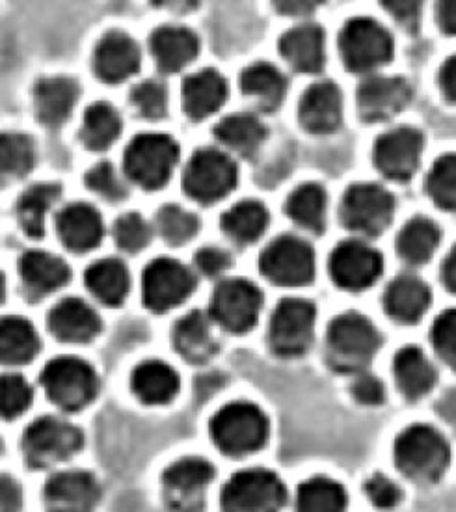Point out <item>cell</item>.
<instances>
[{
	"label": "cell",
	"instance_id": "obj_12",
	"mask_svg": "<svg viewBox=\"0 0 456 512\" xmlns=\"http://www.w3.org/2000/svg\"><path fill=\"white\" fill-rule=\"evenodd\" d=\"M259 267L270 282L278 285H308L315 276V254L306 241L283 235L267 246L259 259Z\"/></svg>",
	"mask_w": 456,
	"mask_h": 512
},
{
	"label": "cell",
	"instance_id": "obj_50",
	"mask_svg": "<svg viewBox=\"0 0 456 512\" xmlns=\"http://www.w3.org/2000/svg\"><path fill=\"white\" fill-rule=\"evenodd\" d=\"M434 349L449 365H455V310L443 311L432 328Z\"/></svg>",
	"mask_w": 456,
	"mask_h": 512
},
{
	"label": "cell",
	"instance_id": "obj_19",
	"mask_svg": "<svg viewBox=\"0 0 456 512\" xmlns=\"http://www.w3.org/2000/svg\"><path fill=\"white\" fill-rule=\"evenodd\" d=\"M43 498L47 512H92L101 490L90 473L62 472L47 481Z\"/></svg>",
	"mask_w": 456,
	"mask_h": 512
},
{
	"label": "cell",
	"instance_id": "obj_40",
	"mask_svg": "<svg viewBox=\"0 0 456 512\" xmlns=\"http://www.w3.org/2000/svg\"><path fill=\"white\" fill-rule=\"evenodd\" d=\"M287 215L304 230L322 233L326 224V192L317 183H306L289 196Z\"/></svg>",
	"mask_w": 456,
	"mask_h": 512
},
{
	"label": "cell",
	"instance_id": "obj_38",
	"mask_svg": "<svg viewBox=\"0 0 456 512\" xmlns=\"http://www.w3.org/2000/svg\"><path fill=\"white\" fill-rule=\"evenodd\" d=\"M215 135L224 146L252 155L267 138V127L252 114H231L216 125Z\"/></svg>",
	"mask_w": 456,
	"mask_h": 512
},
{
	"label": "cell",
	"instance_id": "obj_24",
	"mask_svg": "<svg viewBox=\"0 0 456 512\" xmlns=\"http://www.w3.org/2000/svg\"><path fill=\"white\" fill-rule=\"evenodd\" d=\"M226 97L228 84L215 69H203L183 82V108L194 122H202L218 112Z\"/></svg>",
	"mask_w": 456,
	"mask_h": 512
},
{
	"label": "cell",
	"instance_id": "obj_37",
	"mask_svg": "<svg viewBox=\"0 0 456 512\" xmlns=\"http://www.w3.org/2000/svg\"><path fill=\"white\" fill-rule=\"evenodd\" d=\"M269 226V211L263 203L246 200L231 207L222 216V230L235 243H255Z\"/></svg>",
	"mask_w": 456,
	"mask_h": 512
},
{
	"label": "cell",
	"instance_id": "obj_54",
	"mask_svg": "<svg viewBox=\"0 0 456 512\" xmlns=\"http://www.w3.org/2000/svg\"><path fill=\"white\" fill-rule=\"evenodd\" d=\"M231 256L226 250L220 248H203L196 254V267L202 270L205 276H218L229 269Z\"/></svg>",
	"mask_w": 456,
	"mask_h": 512
},
{
	"label": "cell",
	"instance_id": "obj_45",
	"mask_svg": "<svg viewBox=\"0 0 456 512\" xmlns=\"http://www.w3.org/2000/svg\"><path fill=\"white\" fill-rule=\"evenodd\" d=\"M455 155L438 159L427 181L430 198L445 211L455 209Z\"/></svg>",
	"mask_w": 456,
	"mask_h": 512
},
{
	"label": "cell",
	"instance_id": "obj_11",
	"mask_svg": "<svg viewBox=\"0 0 456 512\" xmlns=\"http://www.w3.org/2000/svg\"><path fill=\"white\" fill-rule=\"evenodd\" d=\"M81 447L82 432L56 418L34 421L23 436L25 457L34 468H47L69 459Z\"/></svg>",
	"mask_w": 456,
	"mask_h": 512
},
{
	"label": "cell",
	"instance_id": "obj_23",
	"mask_svg": "<svg viewBox=\"0 0 456 512\" xmlns=\"http://www.w3.org/2000/svg\"><path fill=\"white\" fill-rule=\"evenodd\" d=\"M58 233L62 243L73 252H88L101 243L103 218L88 203H71L58 215Z\"/></svg>",
	"mask_w": 456,
	"mask_h": 512
},
{
	"label": "cell",
	"instance_id": "obj_32",
	"mask_svg": "<svg viewBox=\"0 0 456 512\" xmlns=\"http://www.w3.org/2000/svg\"><path fill=\"white\" fill-rule=\"evenodd\" d=\"M241 88L242 94L252 97L257 107L270 112L282 105L287 81L274 66L259 62L242 71Z\"/></svg>",
	"mask_w": 456,
	"mask_h": 512
},
{
	"label": "cell",
	"instance_id": "obj_6",
	"mask_svg": "<svg viewBox=\"0 0 456 512\" xmlns=\"http://www.w3.org/2000/svg\"><path fill=\"white\" fill-rule=\"evenodd\" d=\"M287 490L276 473L246 470L233 475L222 490L224 512H280Z\"/></svg>",
	"mask_w": 456,
	"mask_h": 512
},
{
	"label": "cell",
	"instance_id": "obj_1",
	"mask_svg": "<svg viewBox=\"0 0 456 512\" xmlns=\"http://www.w3.org/2000/svg\"><path fill=\"white\" fill-rule=\"evenodd\" d=\"M326 341L332 367L347 373H360L380 349L382 336L367 317L349 311L330 323Z\"/></svg>",
	"mask_w": 456,
	"mask_h": 512
},
{
	"label": "cell",
	"instance_id": "obj_52",
	"mask_svg": "<svg viewBox=\"0 0 456 512\" xmlns=\"http://www.w3.org/2000/svg\"><path fill=\"white\" fill-rule=\"evenodd\" d=\"M350 391L354 395L356 401H360L362 405H380L384 401V386L378 378L373 375L362 373L354 378Z\"/></svg>",
	"mask_w": 456,
	"mask_h": 512
},
{
	"label": "cell",
	"instance_id": "obj_48",
	"mask_svg": "<svg viewBox=\"0 0 456 512\" xmlns=\"http://www.w3.org/2000/svg\"><path fill=\"white\" fill-rule=\"evenodd\" d=\"M131 101L146 120H161L166 114V90L161 82L138 84L131 94Z\"/></svg>",
	"mask_w": 456,
	"mask_h": 512
},
{
	"label": "cell",
	"instance_id": "obj_8",
	"mask_svg": "<svg viewBox=\"0 0 456 512\" xmlns=\"http://www.w3.org/2000/svg\"><path fill=\"white\" fill-rule=\"evenodd\" d=\"M237 185V166L218 149H200L188 161L183 189L196 202L213 203Z\"/></svg>",
	"mask_w": 456,
	"mask_h": 512
},
{
	"label": "cell",
	"instance_id": "obj_26",
	"mask_svg": "<svg viewBox=\"0 0 456 512\" xmlns=\"http://www.w3.org/2000/svg\"><path fill=\"white\" fill-rule=\"evenodd\" d=\"M430 289L416 276L403 274L389 283L384 306L397 323L414 324L429 310Z\"/></svg>",
	"mask_w": 456,
	"mask_h": 512
},
{
	"label": "cell",
	"instance_id": "obj_42",
	"mask_svg": "<svg viewBox=\"0 0 456 512\" xmlns=\"http://www.w3.org/2000/svg\"><path fill=\"white\" fill-rule=\"evenodd\" d=\"M121 133L120 114L107 103H95L86 110L81 136L84 146L94 151L110 148Z\"/></svg>",
	"mask_w": 456,
	"mask_h": 512
},
{
	"label": "cell",
	"instance_id": "obj_18",
	"mask_svg": "<svg viewBox=\"0 0 456 512\" xmlns=\"http://www.w3.org/2000/svg\"><path fill=\"white\" fill-rule=\"evenodd\" d=\"M412 97L410 84L399 77H373L358 88V112L365 122H386L399 114Z\"/></svg>",
	"mask_w": 456,
	"mask_h": 512
},
{
	"label": "cell",
	"instance_id": "obj_4",
	"mask_svg": "<svg viewBox=\"0 0 456 512\" xmlns=\"http://www.w3.org/2000/svg\"><path fill=\"white\" fill-rule=\"evenodd\" d=\"M179 146L166 135H140L125 151V172L146 190L161 189L174 174Z\"/></svg>",
	"mask_w": 456,
	"mask_h": 512
},
{
	"label": "cell",
	"instance_id": "obj_35",
	"mask_svg": "<svg viewBox=\"0 0 456 512\" xmlns=\"http://www.w3.org/2000/svg\"><path fill=\"white\" fill-rule=\"evenodd\" d=\"M86 285L101 302L108 306H120L129 293L131 278L121 261L103 259L86 270Z\"/></svg>",
	"mask_w": 456,
	"mask_h": 512
},
{
	"label": "cell",
	"instance_id": "obj_16",
	"mask_svg": "<svg viewBox=\"0 0 456 512\" xmlns=\"http://www.w3.org/2000/svg\"><path fill=\"white\" fill-rule=\"evenodd\" d=\"M384 269L382 256L362 241L339 244L330 257L332 280L349 291H362L380 278Z\"/></svg>",
	"mask_w": 456,
	"mask_h": 512
},
{
	"label": "cell",
	"instance_id": "obj_39",
	"mask_svg": "<svg viewBox=\"0 0 456 512\" xmlns=\"http://www.w3.org/2000/svg\"><path fill=\"white\" fill-rule=\"evenodd\" d=\"M440 243L438 226L423 216L410 220L397 237V252L406 263L423 265L427 263L436 246Z\"/></svg>",
	"mask_w": 456,
	"mask_h": 512
},
{
	"label": "cell",
	"instance_id": "obj_59",
	"mask_svg": "<svg viewBox=\"0 0 456 512\" xmlns=\"http://www.w3.org/2000/svg\"><path fill=\"white\" fill-rule=\"evenodd\" d=\"M153 4H157L164 10L175 12V14H187V12L196 10L202 4V0H153Z\"/></svg>",
	"mask_w": 456,
	"mask_h": 512
},
{
	"label": "cell",
	"instance_id": "obj_21",
	"mask_svg": "<svg viewBox=\"0 0 456 512\" xmlns=\"http://www.w3.org/2000/svg\"><path fill=\"white\" fill-rule=\"evenodd\" d=\"M343 97L334 82L309 86L300 101V123L309 133H332L341 125Z\"/></svg>",
	"mask_w": 456,
	"mask_h": 512
},
{
	"label": "cell",
	"instance_id": "obj_29",
	"mask_svg": "<svg viewBox=\"0 0 456 512\" xmlns=\"http://www.w3.org/2000/svg\"><path fill=\"white\" fill-rule=\"evenodd\" d=\"M19 272L25 287L36 295H47L69 282V267L60 257L32 250L21 257Z\"/></svg>",
	"mask_w": 456,
	"mask_h": 512
},
{
	"label": "cell",
	"instance_id": "obj_25",
	"mask_svg": "<svg viewBox=\"0 0 456 512\" xmlns=\"http://www.w3.org/2000/svg\"><path fill=\"white\" fill-rule=\"evenodd\" d=\"M79 84L68 77H47L34 88V107L41 123L58 127L68 120L79 99Z\"/></svg>",
	"mask_w": 456,
	"mask_h": 512
},
{
	"label": "cell",
	"instance_id": "obj_41",
	"mask_svg": "<svg viewBox=\"0 0 456 512\" xmlns=\"http://www.w3.org/2000/svg\"><path fill=\"white\" fill-rule=\"evenodd\" d=\"M36 162L32 138L23 133H0V185L27 176Z\"/></svg>",
	"mask_w": 456,
	"mask_h": 512
},
{
	"label": "cell",
	"instance_id": "obj_33",
	"mask_svg": "<svg viewBox=\"0 0 456 512\" xmlns=\"http://www.w3.org/2000/svg\"><path fill=\"white\" fill-rule=\"evenodd\" d=\"M133 390L148 405H164L172 401L179 390V377L164 362H144L133 373Z\"/></svg>",
	"mask_w": 456,
	"mask_h": 512
},
{
	"label": "cell",
	"instance_id": "obj_5",
	"mask_svg": "<svg viewBox=\"0 0 456 512\" xmlns=\"http://www.w3.org/2000/svg\"><path fill=\"white\" fill-rule=\"evenodd\" d=\"M41 384L54 405L64 410H81L94 401L99 390L94 369L73 356L49 362L41 373Z\"/></svg>",
	"mask_w": 456,
	"mask_h": 512
},
{
	"label": "cell",
	"instance_id": "obj_44",
	"mask_svg": "<svg viewBox=\"0 0 456 512\" xmlns=\"http://www.w3.org/2000/svg\"><path fill=\"white\" fill-rule=\"evenodd\" d=\"M157 230L166 243L185 244L200 230V220L179 205H164L157 215Z\"/></svg>",
	"mask_w": 456,
	"mask_h": 512
},
{
	"label": "cell",
	"instance_id": "obj_51",
	"mask_svg": "<svg viewBox=\"0 0 456 512\" xmlns=\"http://www.w3.org/2000/svg\"><path fill=\"white\" fill-rule=\"evenodd\" d=\"M365 494L378 509H391L401 499V490L382 473H375L365 481Z\"/></svg>",
	"mask_w": 456,
	"mask_h": 512
},
{
	"label": "cell",
	"instance_id": "obj_49",
	"mask_svg": "<svg viewBox=\"0 0 456 512\" xmlns=\"http://www.w3.org/2000/svg\"><path fill=\"white\" fill-rule=\"evenodd\" d=\"M86 185L110 202H120L127 196V187L110 162H99L94 166L86 176Z\"/></svg>",
	"mask_w": 456,
	"mask_h": 512
},
{
	"label": "cell",
	"instance_id": "obj_3",
	"mask_svg": "<svg viewBox=\"0 0 456 512\" xmlns=\"http://www.w3.org/2000/svg\"><path fill=\"white\" fill-rule=\"evenodd\" d=\"M211 436L226 455H248L267 442L269 419L252 403H231L211 421Z\"/></svg>",
	"mask_w": 456,
	"mask_h": 512
},
{
	"label": "cell",
	"instance_id": "obj_17",
	"mask_svg": "<svg viewBox=\"0 0 456 512\" xmlns=\"http://www.w3.org/2000/svg\"><path fill=\"white\" fill-rule=\"evenodd\" d=\"M425 138L412 127H399L375 144V166L389 179L406 181L416 174Z\"/></svg>",
	"mask_w": 456,
	"mask_h": 512
},
{
	"label": "cell",
	"instance_id": "obj_53",
	"mask_svg": "<svg viewBox=\"0 0 456 512\" xmlns=\"http://www.w3.org/2000/svg\"><path fill=\"white\" fill-rule=\"evenodd\" d=\"M382 6L393 15L406 30H416L423 0H382Z\"/></svg>",
	"mask_w": 456,
	"mask_h": 512
},
{
	"label": "cell",
	"instance_id": "obj_2",
	"mask_svg": "<svg viewBox=\"0 0 456 512\" xmlns=\"http://www.w3.org/2000/svg\"><path fill=\"white\" fill-rule=\"evenodd\" d=\"M395 464L401 472L419 481H436L449 464V445L440 432L429 425H414L395 442Z\"/></svg>",
	"mask_w": 456,
	"mask_h": 512
},
{
	"label": "cell",
	"instance_id": "obj_20",
	"mask_svg": "<svg viewBox=\"0 0 456 512\" xmlns=\"http://www.w3.org/2000/svg\"><path fill=\"white\" fill-rule=\"evenodd\" d=\"M140 68V49L123 32H108L94 53V69L101 81L118 84L133 77Z\"/></svg>",
	"mask_w": 456,
	"mask_h": 512
},
{
	"label": "cell",
	"instance_id": "obj_47",
	"mask_svg": "<svg viewBox=\"0 0 456 512\" xmlns=\"http://www.w3.org/2000/svg\"><path fill=\"white\" fill-rule=\"evenodd\" d=\"M114 239L125 252H140L151 241V228L148 222L136 213H129L118 218L114 226Z\"/></svg>",
	"mask_w": 456,
	"mask_h": 512
},
{
	"label": "cell",
	"instance_id": "obj_13",
	"mask_svg": "<svg viewBox=\"0 0 456 512\" xmlns=\"http://www.w3.org/2000/svg\"><path fill=\"white\" fill-rule=\"evenodd\" d=\"M215 477L207 460L187 457L172 464L162 477L164 498L174 512H202L205 490Z\"/></svg>",
	"mask_w": 456,
	"mask_h": 512
},
{
	"label": "cell",
	"instance_id": "obj_10",
	"mask_svg": "<svg viewBox=\"0 0 456 512\" xmlns=\"http://www.w3.org/2000/svg\"><path fill=\"white\" fill-rule=\"evenodd\" d=\"M395 200L388 190L375 183L352 185L341 203V220L345 228L362 235H380L393 218Z\"/></svg>",
	"mask_w": 456,
	"mask_h": 512
},
{
	"label": "cell",
	"instance_id": "obj_61",
	"mask_svg": "<svg viewBox=\"0 0 456 512\" xmlns=\"http://www.w3.org/2000/svg\"><path fill=\"white\" fill-rule=\"evenodd\" d=\"M4 295H6V280H4V274L0 272V302L4 300Z\"/></svg>",
	"mask_w": 456,
	"mask_h": 512
},
{
	"label": "cell",
	"instance_id": "obj_15",
	"mask_svg": "<svg viewBox=\"0 0 456 512\" xmlns=\"http://www.w3.org/2000/svg\"><path fill=\"white\" fill-rule=\"evenodd\" d=\"M263 306V293L246 280H226L216 287L211 300V317L233 334L248 332Z\"/></svg>",
	"mask_w": 456,
	"mask_h": 512
},
{
	"label": "cell",
	"instance_id": "obj_36",
	"mask_svg": "<svg viewBox=\"0 0 456 512\" xmlns=\"http://www.w3.org/2000/svg\"><path fill=\"white\" fill-rule=\"evenodd\" d=\"M58 198L60 187L54 183H38L23 192L17 202V220L27 235L40 239L45 233L47 215Z\"/></svg>",
	"mask_w": 456,
	"mask_h": 512
},
{
	"label": "cell",
	"instance_id": "obj_56",
	"mask_svg": "<svg viewBox=\"0 0 456 512\" xmlns=\"http://www.w3.org/2000/svg\"><path fill=\"white\" fill-rule=\"evenodd\" d=\"M322 2L324 0H274V6L280 14L300 17V15L313 14Z\"/></svg>",
	"mask_w": 456,
	"mask_h": 512
},
{
	"label": "cell",
	"instance_id": "obj_57",
	"mask_svg": "<svg viewBox=\"0 0 456 512\" xmlns=\"http://www.w3.org/2000/svg\"><path fill=\"white\" fill-rule=\"evenodd\" d=\"M455 73H456V58H449L442 66L440 71V88H442L443 95L447 97V101L455 103Z\"/></svg>",
	"mask_w": 456,
	"mask_h": 512
},
{
	"label": "cell",
	"instance_id": "obj_43",
	"mask_svg": "<svg viewBox=\"0 0 456 512\" xmlns=\"http://www.w3.org/2000/svg\"><path fill=\"white\" fill-rule=\"evenodd\" d=\"M345 507L347 494L343 486L332 479L313 477L298 488V512H345Z\"/></svg>",
	"mask_w": 456,
	"mask_h": 512
},
{
	"label": "cell",
	"instance_id": "obj_31",
	"mask_svg": "<svg viewBox=\"0 0 456 512\" xmlns=\"http://www.w3.org/2000/svg\"><path fill=\"white\" fill-rule=\"evenodd\" d=\"M393 373L399 390L412 401L427 395L436 382V371L429 358L416 347H406L397 352L393 360Z\"/></svg>",
	"mask_w": 456,
	"mask_h": 512
},
{
	"label": "cell",
	"instance_id": "obj_28",
	"mask_svg": "<svg viewBox=\"0 0 456 512\" xmlns=\"http://www.w3.org/2000/svg\"><path fill=\"white\" fill-rule=\"evenodd\" d=\"M280 51L298 71L319 73L324 66V32L317 25L293 28L280 41Z\"/></svg>",
	"mask_w": 456,
	"mask_h": 512
},
{
	"label": "cell",
	"instance_id": "obj_27",
	"mask_svg": "<svg viewBox=\"0 0 456 512\" xmlns=\"http://www.w3.org/2000/svg\"><path fill=\"white\" fill-rule=\"evenodd\" d=\"M151 53L166 73H175L188 66L200 53V40L194 32L183 27H161L153 32Z\"/></svg>",
	"mask_w": 456,
	"mask_h": 512
},
{
	"label": "cell",
	"instance_id": "obj_60",
	"mask_svg": "<svg viewBox=\"0 0 456 512\" xmlns=\"http://www.w3.org/2000/svg\"><path fill=\"white\" fill-rule=\"evenodd\" d=\"M442 274L443 283L447 285V289L455 293V252H453L451 256L445 259V263H443Z\"/></svg>",
	"mask_w": 456,
	"mask_h": 512
},
{
	"label": "cell",
	"instance_id": "obj_46",
	"mask_svg": "<svg viewBox=\"0 0 456 512\" xmlns=\"http://www.w3.org/2000/svg\"><path fill=\"white\" fill-rule=\"evenodd\" d=\"M32 403V388L19 375L0 377V416L14 419L21 416Z\"/></svg>",
	"mask_w": 456,
	"mask_h": 512
},
{
	"label": "cell",
	"instance_id": "obj_9",
	"mask_svg": "<svg viewBox=\"0 0 456 512\" xmlns=\"http://www.w3.org/2000/svg\"><path fill=\"white\" fill-rule=\"evenodd\" d=\"M315 306L304 298H285L270 321V349L291 358L308 351L315 332Z\"/></svg>",
	"mask_w": 456,
	"mask_h": 512
},
{
	"label": "cell",
	"instance_id": "obj_34",
	"mask_svg": "<svg viewBox=\"0 0 456 512\" xmlns=\"http://www.w3.org/2000/svg\"><path fill=\"white\" fill-rule=\"evenodd\" d=\"M40 351L34 326L21 317L0 319V364H25Z\"/></svg>",
	"mask_w": 456,
	"mask_h": 512
},
{
	"label": "cell",
	"instance_id": "obj_22",
	"mask_svg": "<svg viewBox=\"0 0 456 512\" xmlns=\"http://www.w3.org/2000/svg\"><path fill=\"white\" fill-rule=\"evenodd\" d=\"M49 330L60 341L86 343L99 334L101 319L86 302L66 298L49 313Z\"/></svg>",
	"mask_w": 456,
	"mask_h": 512
},
{
	"label": "cell",
	"instance_id": "obj_7",
	"mask_svg": "<svg viewBox=\"0 0 456 512\" xmlns=\"http://www.w3.org/2000/svg\"><path fill=\"white\" fill-rule=\"evenodd\" d=\"M339 49L347 68L367 73L388 64L393 56V40L388 30L373 19L358 17L343 28Z\"/></svg>",
	"mask_w": 456,
	"mask_h": 512
},
{
	"label": "cell",
	"instance_id": "obj_30",
	"mask_svg": "<svg viewBox=\"0 0 456 512\" xmlns=\"http://www.w3.org/2000/svg\"><path fill=\"white\" fill-rule=\"evenodd\" d=\"M174 343L179 354L194 364L207 362L218 349L211 334V319L203 311H190L175 324Z\"/></svg>",
	"mask_w": 456,
	"mask_h": 512
},
{
	"label": "cell",
	"instance_id": "obj_58",
	"mask_svg": "<svg viewBox=\"0 0 456 512\" xmlns=\"http://www.w3.org/2000/svg\"><path fill=\"white\" fill-rule=\"evenodd\" d=\"M436 12H438V23H440V27H442L443 32H447V34H455V0H438V4H436Z\"/></svg>",
	"mask_w": 456,
	"mask_h": 512
},
{
	"label": "cell",
	"instance_id": "obj_14",
	"mask_svg": "<svg viewBox=\"0 0 456 512\" xmlns=\"http://www.w3.org/2000/svg\"><path fill=\"white\" fill-rule=\"evenodd\" d=\"M196 287V276L192 270L175 259H157L149 263L142 278V295L149 310H172L185 302Z\"/></svg>",
	"mask_w": 456,
	"mask_h": 512
},
{
	"label": "cell",
	"instance_id": "obj_55",
	"mask_svg": "<svg viewBox=\"0 0 456 512\" xmlns=\"http://www.w3.org/2000/svg\"><path fill=\"white\" fill-rule=\"evenodd\" d=\"M21 509V490L12 477L0 475V512H17Z\"/></svg>",
	"mask_w": 456,
	"mask_h": 512
}]
</instances>
